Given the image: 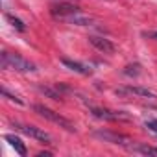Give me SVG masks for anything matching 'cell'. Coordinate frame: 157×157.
I'll list each match as a JSON object with an SVG mask.
<instances>
[{"label": "cell", "mask_w": 157, "mask_h": 157, "mask_svg": "<svg viewBox=\"0 0 157 157\" xmlns=\"http://www.w3.org/2000/svg\"><path fill=\"white\" fill-rule=\"evenodd\" d=\"M37 91L41 93V94H44V96H48V98H52V100H61L63 96H61V93H59V87H48V85H37Z\"/></svg>", "instance_id": "7c38bea8"}, {"label": "cell", "mask_w": 157, "mask_h": 157, "mask_svg": "<svg viewBox=\"0 0 157 157\" xmlns=\"http://www.w3.org/2000/svg\"><path fill=\"white\" fill-rule=\"evenodd\" d=\"M89 43H91L98 52H102V54H115V52H117V46H115L109 39H105V37L89 35Z\"/></svg>", "instance_id": "ba28073f"}, {"label": "cell", "mask_w": 157, "mask_h": 157, "mask_svg": "<svg viewBox=\"0 0 157 157\" xmlns=\"http://www.w3.org/2000/svg\"><path fill=\"white\" fill-rule=\"evenodd\" d=\"M6 19H8V21L11 22V26H13V28H17L19 32H24V30H26V26H24V22H22L21 19H17V17H13L11 13H6Z\"/></svg>", "instance_id": "4fadbf2b"}, {"label": "cell", "mask_w": 157, "mask_h": 157, "mask_svg": "<svg viewBox=\"0 0 157 157\" xmlns=\"http://www.w3.org/2000/svg\"><path fill=\"white\" fill-rule=\"evenodd\" d=\"M61 63H63L67 68H70V70H74V72H78V74H82V76H91V74H93V68H91L89 65L80 63V61H74V59H68V57H61Z\"/></svg>", "instance_id": "9c48e42d"}, {"label": "cell", "mask_w": 157, "mask_h": 157, "mask_svg": "<svg viewBox=\"0 0 157 157\" xmlns=\"http://www.w3.org/2000/svg\"><path fill=\"white\" fill-rule=\"evenodd\" d=\"M93 135H94L96 139L104 140V142L117 144V146H122V148H126V150H129V148L135 144L133 139H129V137H126V135H120V133H117V131H111V129H96Z\"/></svg>", "instance_id": "3957f363"}, {"label": "cell", "mask_w": 157, "mask_h": 157, "mask_svg": "<svg viewBox=\"0 0 157 157\" xmlns=\"http://www.w3.org/2000/svg\"><path fill=\"white\" fill-rule=\"evenodd\" d=\"M52 153L50 151H39V157H50Z\"/></svg>", "instance_id": "ac0fdd59"}, {"label": "cell", "mask_w": 157, "mask_h": 157, "mask_svg": "<svg viewBox=\"0 0 157 157\" xmlns=\"http://www.w3.org/2000/svg\"><path fill=\"white\" fill-rule=\"evenodd\" d=\"M139 68H140V67H139L137 63H135V65H128V67H126V70H124V74H126V76H137V74L140 72Z\"/></svg>", "instance_id": "5bb4252c"}, {"label": "cell", "mask_w": 157, "mask_h": 157, "mask_svg": "<svg viewBox=\"0 0 157 157\" xmlns=\"http://www.w3.org/2000/svg\"><path fill=\"white\" fill-rule=\"evenodd\" d=\"M129 151L140 153V155H153V157H157V148L155 146H150V144H133L129 148Z\"/></svg>", "instance_id": "8fae6325"}, {"label": "cell", "mask_w": 157, "mask_h": 157, "mask_svg": "<svg viewBox=\"0 0 157 157\" xmlns=\"http://www.w3.org/2000/svg\"><path fill=\"white\" fill-rule=\"evenodd\" d=\"M61 22L74 24V26H91V24L94 22V17H91V15L83 13L82 10H76V11H72V13L65 15V17L61 19Z\"/></svg>", "instance_id": "52a82bcc"}, {"label": "cell", "mask_w": 157, "mask_h": 157, "mask_svg": "<svg viewBox=\"0 0 157 157\" xmlns=\"http://www.w3.org/2000/svg\"><path fill=\"white\" fill-rule=\"evenodd\" d=\"M0 65L6 70H15V72H22V74L37 70V67L32 61L24 59L19 54H10V52H2V56H0Z\"/></svg>", "instance_id": "6da1fadb"}, {"label": "cell", "mask_w": 157, "mask_h": 157, "mask_svg": "<svg viewBox=\"0 0 157 157\" xmlns=\"http://www.w3.org/2000/svg\"><path fill=\"white\" fill-rule=\"evenodd\" d=\"M91 113L93 117L100 118V120H109V122H117V120H129V117L124 111H111V109H104V107H94L91 105Z\"/></svg>", "instance_id": "8992f818"}, {"label": "cell", "mask_w": 157, "mask_h": 157, "mask_svg": "<svg viewBox=\"0 0 157 157\" xmlns=\"http://www.w3.org/2000/svg\"><path fill=\"white\" fill-rule=\"evenodd\" d=\"M2 94H4V96H6V98H8V100H11V102H17V104H21V105H22V104H24V102H22V100H21V98H19V96H15V94H11V93H10V91H8V89H6V87H4V89H2Z\"/></svg>", "instance_id": "9a60e30c"}, {"label": "cell", "mask_w": 157, "mask_h": 157, "mask_svg": "<svg viewBox=\"0 0 157 157\" xmlns=\"http://www.w3.org/2000/svg\"><path fill=\"white\" fill-rule=\"evenodd\" d=\"M4 139L10 142V146H13V148L17 150V153H19V155H22V157H24V155L28 153V151H26V146L22 144V140H21L19 137H15V135L8 133V135H4Z\"/></svg>", "instance_id": "30bf717a"}, {"label": "cell", "mask_w": 157, "mask_h": 157, "mask_svg": "<svg viewBox=\"0 0 157 157\" xmlns=\"http://www.w3.org/2000/svg\"><path fill=\"white\" fill-rule=\"evenodd\" d=\"M117 94H128V96H137V98H144V100H157V93L148 89V87H140V85H128L122 89H117Z\"/></svg>", "instance_id": "5b68a950"}, {"label": "cell", "mask_w": 157, "mask_h": 157, "mask_svg": "<svg viewBox=\"0 0 157 157\" xmlns=\"http://www.w3.org/2000/svg\"><path fill=\"white\" fill-rule=\"evenodd\" d=\"M33 111H35L39 117H43L44 120H48V122H52V124H56V126H59V128H63V129L70 131V133H74V131H76V126H74V124H72L68 118L61 117L59 113L52 111V109H50V107H46V105L35 104V105H33Z\"/></svg>", "instance_id": "7a4b0ae2"}, {"label": "cell", "mask_w": 157, "mask_h": 157, "mask_svg": "<svg viewBox=\"0 0 157 157\" xmlns=\"http://www.w3.org/2000/svg\"><path fill=\"white\" fill-rule=\"evenodd\" d=\"M142 35L148 37V39H155L157 41V32H142Z\"/></svg>", "instance_id": "e0dca14e"}, {"label": "cell", "mask_w": 157, "mask_h": 157, "mask_svg": "<svg viewBox=\"0 0 157 157\" xmlns=\"http://www.w3.org/2000/svg\"><path fill=\"white\" fill-rule=\"evenodd\" d=\"M146 128H148L153 135H157V120H148V122H146Z\"/></svg>", "instance_id": "2e32d148"}, {"label": "cell", "mask_w": 157, "mask_h": 157, "mask_svg": "<svg viewBox=\"0 0 157 157\" xmlns=\"http://www.w3.org/2000/svg\"><path fill=\"white\" fill-rule=\"evenodd\" d=\"M13 128H15L17 131H21V133H24V135H28V137H32V139H35V140H39V142H43V144H54L52 135L46 133V131L41 129V128L28 126V124H13Z\"/></svg>", "instance_id": "277c9868"}]
</instances>
